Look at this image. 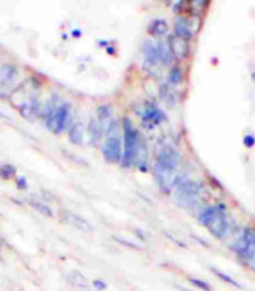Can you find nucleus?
Masks as SVG:
<instances>
[{
    "instance_id": "b1692460",
    "label": "nucleus",
    "mask_w": 255,
    "mask_h": 291,
    "mask_svg": "<svg viewBox=\"0 0 255 291\" xmlns=\"http://www.w3.org/2000/svg\"><path fill=\"white\" fill-rule=\"evenodd\" d=\"M211 272L214 273V276H217L220 280H223L224 283H227V284L233 285V287H236V288H241V285L237 283L236 280L233 279L231 276H228V274H225L224 272H221V270H218V268H214V267H211Z\"/></svg>"
},
{
    "instance_id": "cd10ccee",
    "label": "nucleus",
    "mask_w": 255,
    "mask_h": 291,
    "mask_svg": "<svg viewBox=\"0 0 255 291\" xmlns=\"http://www.w3.org/2000/svg\"><path fill=\"white\" fill-rule=\"evenodd\" d=\"M92 285H94V288H95V290H98V291L107 290V287H108L105 281H102V280H99V279L94 280V281H92Z\"/></svg>"
},
{
    "instance_id": "c85d7f7f",
    "label": "nucleus",
    "mask_w": 255,
    "mask_h": 291,
    "mask_svg": "<svg viewBox=\"0 0 255 291\" xmlns=\"http://www.w3.org/2000/svg\"><path fill=\"white\" fill-rule=\"evenodd\" d=\"M16 186H17V189L26 190L27 189V179L24 176H19L16 179Z\"/></svg>"
},
{
    "instance_id": "a211bd4d",
    "label": "nucleus",
    "mask_w": 255,
    "mask_h": 291,
    "mask_svg": "<svg viewBox=\"0 0 255 291\" xmlns=\"http://www.w3.org/2000/svg\"><path fill=\"white\" fill-rule=\"evenodd\" d=\"M156 49H158V58H159L160 65H173V56L170 53V49L167 46V41L159 40L156 43Z\"/></svg>"
},
{
    "instance_id": "6ab92c4d",
    "label": "nucleus",
    "mask_w": 255,
    "mask_h": 291,
    "mask_svg": "<svg viewBox=\"0 0 255 291\" xmlns=\"http://www.w3.org/2000/svg\"><path fill=\"white\" fill-rule=\"evenodd\" d=\"M159 97L167 107H173L176 104V93L167 81H163L159 87Z\"/></svg>"
},
{
    "instance_id": "f3484780",
    "label": "nucleus",
    "mask_w": 255,
    "mask_h": 291,
    "mask_svg": "<svg viewBox=\"0 0 255 291\" xmlns=\"http://www.w3.org/2000/svg\"><path fill=\"white\" fill-rule=\"evenodd\" d=\"M68 141L72 145L81 146L84 144V124L83 122H72L68 128Z\"/></svg>"
},
{
    "instance_id": "a878e982",
    "label": "nucleus",
    "mask_w": 255,
    "mask_h": 291,
    "mask_svg": "<svg viewBox=\"0 0 255 291\" xmlns=\"http://www.w3.org/2000/svg\"><path fill=\"white\" fill-rule=\"evenodd\" d=\"M187 280H189V283H190L191 285H194L196 288H200V290H203V291H213L211 285L209 284V283L203 281V280L194 279V277H189Z\"/></svg>"
},
{
    "instance_id": "0eeeda50",
    "label": "nucleus",
    "mask_w": 255,
    "mask_h": 291,
    "mask_svg": "<svg viewBox=\"0 0 255 291\" xmlns=\"http://www.w3.org/2000/svg\"><path fill=\"white\" fill-rule=\"evenodd\" d=\"M231 249L245 263L255 253V228L247 226L242 229L240 237L231 244Z\"/></svg>"
},
{
    "instance_id": "dca6fc26",
    "label": "nucleus",
    "mask_w": 255,
    "mask_h": 291,
    "mask_svg": "<svg viewBox=\"0 0 255 291\" xmlns=\"http://www.w3.org/2000/svg\"><path fill=\"white\" fill-rule=\"evenodd\" d=\"M19 71L13 64H5L0 69V87H6L17 78Z\"/></svg>"
},
{
    "instance_id": "f03ea898",
    "label": "nucleus",
    "mask_w": 255,
    "mask_h": 291,
    "mask_svg": "<svg viewBox=\"0 0 255 291\" xmlns=\"http://www.w3.org/2000/svg\"><path fill=\"white\" fill-rule=\"evenodd\" d=\"M198 221L207 228L216 239H224L230 230L228 217L225 215V208L223 203L206 206L197 216Z\"/></svg>"
},
{
    "instance_id": "393cba45",
    "label": "nucleus",
    "mask_w": 255,
    "mask_h": 291,
    "mask_svg": "<svg viewBox=\"0 0 255 291\" xmlns=\"http://www.w3.org/2000/svg\"><path fill=\"white\" fill-rule=\"evenodd\" d=\"M14 176H16V168L14 166L9 164H5L0 166V177L2 179L9 181V179H13Z\"/></svg>"
},
{
    "instance_id": "20e7f679",
    "label": "nucleus",
    "mask_w": 255,
    "mask_h": 291,
    "mask_svg": "<svg viewBox=\"0 0 255 291\" xmlns=\"http://www.w3.org/2000/svg\"><path fill=\"white\" fill-rule=\"evenodd\" d=\"M122 138H123V153H122V166L123 168H131L134 166L135 155L136 149L139 145L140 133L134 127L131 118L125 117L122 120Z\"/></svg>"
},
{
    "instance_id": "6e6552de",
    "label": "nucleus",
    "mask_w": 255,
    "mask_h": 291,
    "mask_svg": "<svg viewBox=\"0 0 255 291\" xmlns=\"http://www.w3.org/2000/svg\"><path fill=\"white\" fill-rule=\"evenodd\" d=\"M167 46L170 49L173 58L176 61H185L186 58L189 57V53H190V46L189 41H186L185 38H180L174 34H170L167 37Z\"/></svg>"
},
{
    "instance_id": "9d476101",
    "label": "nucleus",
    "mask_w": 255,
    "mask_h": 291,
    "mask_svg": "<svg viewBox=\"0 0 255 291\" xmlns=\"http://www.w3.org/2000/svg\"><path fill=\"white\" fill-rule=\"evenodd\" d=\"M142 118L145 122H147L149 125H160L163 121L166 120L165 114L162 113V109H160L155 102H147L145 108H143V113H142Z\"/></svg>"
},
{
    "instance_id": "4be33fe9",
    "label": "nucleus",
    "mask_w": 255,
    "mask_h": 291,
    "mask_svg": "<svg viewBox=\"0 0 255 291\" xmlns=\"http://www.w3.org/2000/svg\"><path fill=\"white\" fill-rule=\"evenodd\" d=\"M29 205H30L37 213L44 216V217H53V216H54V212H53V209H51L47 203L40 202L37 199H29Z\"/></svg>"
},
{
    "instance_id": "473e14b6",
    "label": "nucleus",
    "mask_w": 255,
    "mask_h": 291,
    "mask_svg": "<svg viewBox=\"0 0 255 291\" xmlns=\"http://www.w3.org/2000/svg\"><path fill=\"white\" fill-rule=\"evenodd\" d=\"M177 288L180 291H190V290H187V288H185V287H177Z\"/></svg>"
},
{
    "instance_id": "2f4dec72",
    "label": "nucleus",
    "mask_w": 255,
    "mask_h": 291,
    "mask_svg": "<svg viewBox=\"0 0 255 291\" xmlns=\"http://www.w3.org/2000/svg\"><path fill=\"white\" fill-rule=\"evenodd\" d=\"M107 51H108L109 54H114V49H109L108 47V49H107Z\"/></svg>"
},
{
    "instance_id": "f257e3e1",
    "label": "nucleus",
    "mask_w": 255,
    "mask_h": 291,
    "mask_svg": "<svg viewBox=\"0 0 255 291\" xmlns=\"http://www.w3.org/2000/svg\"><path fill=\"white\" fill-rule=\"evenodd\" d=\"M182 162V155L173 146H165L158 153L153 164L155 176L159 182L160 188L165 192L172 190L174 177L177 175V168Z\"/></svg>"
},
{
    "instance_id": "aec40b11",
    "label": "nucleus",
    "mask_w": 255,
    "mask_h": 291,
    "mask_svg": "<svg viewBox=\"0 0 255 291\" xmlns=\"http://www.w3.org/2000/svg\"><path fill=\"white\" fill-rule=\"evenodd\" d=\"M88 132H89V140H91V144H94V145H98L99 142L102 141L104 138V129L102 127L99 125V122L96 121V118H89V124H88Z\"/></svg>"
},
{
    "instance_id": "2eb2a0df",
    "label": "nucleus",
    "mask_w": 255,
    "mask_h": 291,
    "mask_svg": "<svg viewBox=\"0 0 255 291\" xmlns=\"http://www.w3.org/2000/svg\"><path fill=\"white\" fill-rule=\"evenodd\" d=\"M147 32L153 37H165L169 33V23L165 19H155L147 26Z\"/></svg>"
},
{
    "instance_id": "ddd939ff",
    "label": "nucleus",
    "mask_w": 255,
    "mask_h": 291,
    "mask_svg": "<svg viewBox=\"0 0 255 291\" xmlns=\"http://www.w3.org/2000/svg\"><path fill=\"white\" fill-rule=\"evenodd\" d=\"M64 217H65V220L68 221L71 226H74V228L81 230V232H87V233L94 232V226H92L84 216L74 213V212L65 210V212H64Z\"/></svg>"
},
{
    "instance_id": "c756f323",
    "label": "nucleus",
    "mask_w": 255,
    "mask_h": 291,
    "mask_svg": "<svg viewBox=\"0 0 255 291\" xmlns=\"http://www.w3.org/2000/svg\"><path fill=\"white\" fill-rule=\"evenodd\" d=\"M245 264H247L251 270H254L255 272V253L252 254V256H251L247 261H245Z\"/></svg>"
},
{
    "instance_id": "bb28decb",
    "label": "nucleus",
    "mask_w": 255,
    "mask_h": 291,
    "mask_svg": "<svg viewBox=\"0 0 255 291\" xmlns=\"http://www.w3.org/2000/svg\"><path fill=\"white\" fill-rule=\"evenodd\" d=\"M242 144H244L245 148H252L255 145V137L252 133H247L244 137V140H242Z\"/></svg>"
},
{
    "instance_id": "9b49d317",
    "label": "nucleus",
    "mask_w": 255,
    "mask_h": 291,
    "mask_svg": "<svg viewBox=\"0 0 255 291\" xmlns=\"http://www.w3.org/2000/svg\"><path fill=\"white\" fill-rule=\"evenodd\" d=\"M134 166H136L140 172L149 171V148H147V141L142 135H140L139 145L135 155Z\"/></svg>"
},
{
    "instance_id": "412c9836",
    "label": "nucleus",
    "mask_w": 255,
    "mask_h": 291,
    "mask_svg": "<svg viewBox=\"0 0 255 291\" xmlns=\"http://www.w3.org/2000/svg\"><path fill=\"white\" fill-rule=\"evenodd\" d=\"M183 81H185V73H183L180 65L174 64V65L170 67V70L167 73V82H169L172 87H176V85L182 84Z\"/></svg>"
},
{
    "instance_id": "72a5a7b5",
    "label": "nucleus",
    "mask_w": 255,
    "mask_h": 291,
    "mask_svg": "<svg viewBox=\"0 0 255 291\" xmlns=\"http://www.w3.org/2000/svg\"><path fill=\"white\" fill-rule=\"evenodd\" d=\"M251 78H252V80H254V81H255V71H254V73H252V74H251Z\"/></svg>"
},
{
    "instance_id": "39448f33",
    "label": "nucleus",
    "mask_w": 255,
    "mask_h": 291,
    "mask_svg": "<svg viewBox=\"0 0 255 291\" xmlns=\"http://www.w3.org/2000/svg\"><path fill=\"white\" fill-rule=\"evenodd\" d=\"M203 193V188L201 185L193 181V179H187L183 184H180L177 188L173 190V196L178 206L182 208H193L196 206L198 199Z\"/></svg>"
},
{
    "instance_id": "1a4fd4ad",
    "label": "nucleus",
    "mask_w": 255,
    "mask_h": 291,
    "mask_svg": "<svg viewBox=\"0 0 255 291\" xmlns=\"http://www.w3.org/2000/svg\"><path fill=\"white\" fill-rule=\"evenodd\" d=\"M142 50H143V57H145V67H146L147 70L155 71L159 70V58H158V49H156V43L152 41V40H145V43H143V47H142Z\"/></svg>"
},
{
    "instance_id": "7ed1b4c3",
    "label": "nucleus",
    "mask_w": 255,
    "mask_h": 291,
    "mask_svg": "<svg viewBox=\"0 0 255 291\" xmlns=\"http://www.w3.org/2000/svg\"><path fill=\"white\" fill-rule=\"evenodd\" d=\"M123 153V138L122 125L119 121L114 120L105 131V141L102 144V155L109 164H121Z\"/></svg>"
},
{
    "instance_id": "5701e85b",
    "label": "nucleus",
    "mask_w": 255,
    "mask_h": 291,
    "mask_svg": "<svg viewBox=\"0 0 255 291\" xmlns=\"http://www.w3.org/2000/svg\"><path fill=\"white\" fill-rule=\"evenodd\" d=\"M68 281L71 284L75 285V287H80V288H87L88 287V280L85 279V276H83L81 273L72 272L68 276Z\"/></svg>"
},
{
    "instance_id": "423d86ee",
    "label": "nucleus",
    "mask_w": 255,
    "mask_h": 291,
    "mask_svg": "<svg viewBox=\"0 0 255 291\" xmlns=\"http://www.w3.org/2000/svg\"><path fill=\"white\" fill-rule=\"evenodd\" d=\"M71 121H72V108L68 102H63L51 113L50 117L45 118V127L50 132L58 135L72 125Z\"/></svg>"
},
{
    "instance_id": "f8f14e48",
    "label": "nucleus",
    "mask_w": 255,
    "mask_h": 291,
    "mask_svg": "<svg viewBox=\"0 0 255 291\" xmlns=\"http://www.w3.org/2000/svg\"><path fill=\"white\" fill-rule=\"evenodd\" d=\"M173 34L180 38H185L186 41H190L191 37L194 36V32H193L190 25V19H189V17H185V16H180V17L174 21Z\"/></svg>"
},
{
    "instance_id": "7c9ffc66",
    "label": "nucleus",
    "mask_w": 255,
    "mask_h": 291,
    "mask_svg": "<svg viewBox=\"0 0 255 291\" xmlns=\"http://www.w3.org/2000/svg\"><path fill=\"white\" fill-rule=\"evenodd\" d=\"M71 36L75 38L81 37V36H83V32H81V30H78V29H75V30H72V32H71Z\"/></svg>"
},
{
    "instance_id": "4468645a",
    "label": "nucleus",
    "mask_w": 255,
    "mask_h": 291,
    "mask_svg": "<svg viewBox=\"0 0 255 291\" xmlns=\"http://www.w3.org/2000/svg\"><path fill=\"white\" fill-rule=\"evenodd\" d=\"M96 121L99 122V125L105 132L107 128L111 125V122L114 121V111H112V107L109 104H101L96 108Z\"/></svg>"
}]
</instances>
